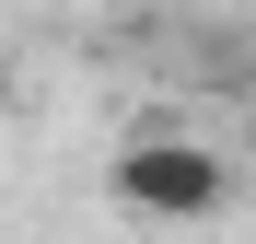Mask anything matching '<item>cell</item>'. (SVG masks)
I'll list each match as a JSON object with an SVG mask.
<instances>
[{
    "mask_svg": "<svg viewBox=\"0 0 256 244\" xmlns=\"http://www.w3.org/2000/svg\"><path fill=\"white\" fill-rule=\"evenodd\" d=\"M105 186H116V210H140V221H210L233 198V163L210 140H186V128H163V140H128L105 163Z\"/></svg>",
    "mask_w": 256,
    "mask_h": 244,
    "instance_id": "obj_1",
    "label": "cell"
}]
</instances>
